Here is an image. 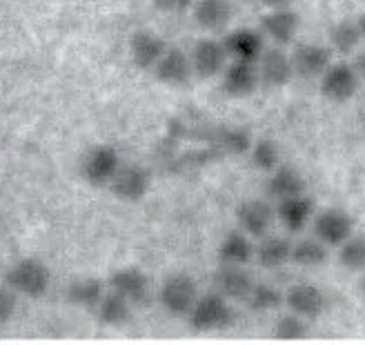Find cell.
Returning <instances> with one entry per match:
<instances>
[{
    "label": "cell",
    "mask_w": 365,
    "mask_h": 345,
    "mask_svg": "<svg viewBox=\"0 0 365 345\" xmlns=\"http://www.w3.org/2000/svg\"><path fill=\"white\" fill-rule=\"evenodd\" d=\"M5 283L21 297L43 299L49 292V285H51V269L43 259L25 257L7 269Z\"/></svg>",
    "instance_id": "obj_1"
},
{
    "label": "cell",
    "mask_w": 365,
    "mask_h": 345,
    "mask_svg": "<svg viewBox=\"0 0 365 345\" xmlns=\"http://www.w3.org/2000/svg\"><path fill=\"white\" fill-rule=\"evenodd\" d=\"M234 321V310L221 292H210L198 297L192 312L187 314V323L194 332H214L230 328Z\"/></svg>",
    "instance_id": "obj_2"
},
{
    "label": "cell",
    "mask_w": 365,
    "mask_h": 345,
    "mask_svg": "<svg viewBox=\"0 0 365 345\" xmlns=\"http://www.w3.org/2000/svg\"><path fill=\"white\" fill-rule=\"evenodd\" d=\"M123 160L112 145H94L81 158V176L91 187H109Z\"/></svg>",
    "instance_id": "obj_3"
},
{
    "label": "cell",
    "mask_w": 365,
    "mask_h": 345,
    "mask_svg": "<svg viewBox=\"0 0 365 345\" xmlns=\"http://www.w3.org/2000/svg\"><path fill=\"white\" fill-rule=\"evenodd\" d=\"M196 299H198L196 281L190 274H182V272L168 277L158 289V303L172 316H187Z\"/></svg>",
    "instance_id": "obj_4"
},
{
    "label": "cell",
    "mask_w": 365,
    "mask_h": 345,
    "mask_svg": "<svg viewBox=\"0 0 365 345\" xmlns=\"http://www.w3.org/2000/svg\"><path fill=\"white\" fill-rule=\"evenodd\" d=\"M150 190H152V174L148 168L136 165V163L120 165V170L112 178V183H109V192L123 203H138L150 194Z\"/></svg>",
    "instance_id": "obj_5"
},
{
    "label": "cell",
    "mask_w": 365,
    "mask_h": 345,
    "mask_svg": "<svg viewBox=\"0 0 365 345\" xmlns=\"http://www.w3.org/2000/svg\"><path fill=\"white\" fill-rule=\"evenodd\" d=\"M312 232L327 247H339L354 234V221L345 210L327 207L312 219Z\"/></svg>",
    "instance_id": "obj_6"
},
{
    "label": "cell",
    "mask_w": 365,
    "mask_h": 345,
    "mask_svg": "<svg viewBox=\"0 0 365 345\" xmlns=\"http://www.w3.org/2000/svg\"><path fill=\"white\" fill-rule=\"evenodd\" d=\"M361 85L354 65L350 63H332L321 76V94L332 103H348Z\"/></svg>",
    "instance_id": "obj_7"
},
{
    "label": "cell",
    "mask_w": 365,
    "mask_h": 345,
    "mask_svg": "<svg viewBox=\"0 0 365 345\" xmlns=\"http://www.w3.org/2000/svg\"><path fill=\"white\" fill-rule=\"evenodd\" d=\"M190 61H192L194 74L198 78H216L225 71L230 53H227L223 41L200 38L190 53Z\"/></svg>",
    "instance_id": "obj_8"
},
{
    "label": "cell",
    "mask_w": 365,
    "mask_h": 345,
    "mask_svg": "<svg viewBox=\"0 0 365 345\" xmlns=\"http://www.w3.org/2000/svg\"><path fill=\"white\" fill-rule=\"evenodd\" d=\"M274 219H277V210L267 201H263V198H247V201L236 207V223L252 239L261 241L263 236H267Z\"/></svg>",
    "instance_id": "obj_9"
},
{
    "label": "cell",
    "mask_w": 365,
    "mask_h": 345,
    "mask_svg": "<svg viewBox=\"0 0 365 345\" xmlns=\"http://www.w3.org/2000/svg\"><path fill=\"white\" fill-rule=\"evenodd\" d=\"M109 289L125 297L132 305H148L152 299V281L138 267H118L109 277Z\"/></svg>",
    "instance_id": "obj_10"
},
{
    "label": "cell",
    "mask_w": 365,
    "mask_h": 345,
    "mask_svg": "<svg viewBox=\"0 0 365 345\" xmlns=\"http://www.w3.org/2000/svg\"><path fill=\"white\" fill-rule=\"evenodd\" d=\"M285 305L289 307V312L299 314L305 321H314L319 319L325 307L327 299L323 294V289L312 283H294L287 292H285Z\"/></svg>",
    "instance_id": "obj_11"
},
{
    "label": "cell",
    "mask_w": 365,
    "mask_h": 345,
    "mask_svg": "<svg viewBox=\"0 0 365 345\" xmlns=\"http://www.w3.org/2000/svg\"><path fill=\"white\" fill-rule=\"evenodd\" d=\"M223 92L232 98H245L257 92V87L261 83L259 76V65L257 63H247V61H232L227 63L223 71Z\"/></svg>",
    "instance_id": "obj_12"
},
{
    "label": "cell",
    "mask_w": 365,
    "mask_h": 345,
    "mask_svg": "<svg viewBox=\"0 0 365 345\" xmlns=\"http://www.w3.org/2000/svg\"><path fill=\"white\" fill-rule=\"evenodd\" d=\"M259 76L261 83L267 87H285L294 78V65H292V56L285 53L281 47L265 49L259 58Z\"/></svg>",
    "instance_id": "obj_13"
},
{
    "label": "cell",
    "mask_w": 365,
    "mask_h": 345,
    "mask_svg": "<svg viewBox=\"0 0 365 345\" xmlns=\"http://www.w3.org/2000/svg\"><path fill=\"white\" fill-rule=\"evenodd\" d=\"M254 283L257 281L252 279L245 265H221L214 274L216 292H221L227 301H247Z\"/></svg>",
    "instance_id": "obj_14"
},
{
    "label": "cell",
    "mask_w": 365,
    "mask_h": 345,
    "mask_svg": "<svg viewBox=\"0 0 365 345\" xmlns=\"http://www.w3.org/2000/svg\"><path fill=\"white\" fill-rule=\"evenodd\" d=\"M152 71H154L156 81H160L163 85H170V87L185 85L194 74L190 56L182 49H176V47H168Z\"/></svg>",
    "instance_id": "obj_15"
},
{
    "label": "cell",
    "mask_w": 365,
    "mask_h": 345,
    "mask_svg": "<svg viewBox=\"0 0 365 345\" xmlns=\"http://www.w3.org/2000/svg\"><path fill=\"white\" fill-rule=\"evenodd\" d=\"M299 25H301V18L294 9L289 7H283V9H269V14H265L261 18V29L267 38L279 45V47H285L294 41V36L299 31Z\"/></svg>",
    "instance_id": "obj_16"
},
{
    "label": "cell",
    "mask_w": 365,
    "mask_h": 345,
    "mask_svg": "<svg viewBox=\"0 0 365 345\" xmlns=\"http://www.w3.org/2000/svg\"><path fill=\"white\" fill-rule=\"evenodd\" d=\"M292 65L301 78H321L332 65V49L323 45H299L292 53Z\"/></svg>",
    "instance_id": "obj_17"
},
{
    "label": "cell",
    "mask_w": 365,
    "mask_h": 345,
    "mask_svg": "<svg viewBox=\"0 0 365 345\" xmlns=\"http://www.w3.org/2000/svg\"><path fill=\"white\" fill-rule=\"evenodd\" d=\"M223 45H225L232 61L259 63L261 53L265 51L263 34H259L257 29H250V27H241V29H234V31L225 34Z\"/></svg>",
    "instance_id": "obj_18"
},
{
    "label": "cell",
    "mask_w": 365,
    "mask_h": 345,
    "mask_svg": "<svg viewBox=\"0 0 365 345\" xmlns=\"http://www.w3.org/2000/svg\"><path fill=\"white\" fill-rule=\"evenodd\" d=\"M192 14L200 29L210 34H223L232 23L234 9L230 0H196Z\"/></svg>",
    "instance_id": "obj_19"
},
{
    "label": "cell",
    "mask_w": 365,
    "mask_h": 345,
    "mask_svg": "<svg viewBox=\"0 0 365 345\" xmlns=\"http://www.w3.org/2000/svg\"><path fill=\"white\" fill-rule=\"evenodd\" d=\"M277 219L287 232H301L314 219V201L307 194L281 198L277 203Z\"/></svg>",
    "instance_id": "obj_20"
},
{
    "label": "cell",
    "mask_w": 365,
    "mask_h": 345,
    "mask_svg": "<svg viewBox=\"0 0 365 345\" xmlns=\"http://www.w3.org/2000/svg\"><path fill=\"white\" fill-rule=\"evenodd\" d=\"M165 49H168L165 41L150 29H140L132 34L130 38V56L138 69H154L160 56L165 53Z\"/></svg>",
    "instance_id": "obj_21"
},
{
    "label": "cell",
    "mask_w": 365,
    "mask_h": 345,
    "mask_svg": "<svg viewBox=\"0 0 365 345\" xmlns=\"http://www.w3.org/2000/svg\"><path fill=\"white\" fill-rule=\"evenodd\" d=\"M252 136L243 127L236 125H218L210 132V145L216 148L223 156H241L250 154L252 150Z\"/></svg>",
    "instance_id": "obj_22"
},
{
    "label": "cell",
    "mask_w": 365,
    "mask_h": 345,
    "mask_svg": "<svg viewBox=\"0 0 365 345\" xmlns=\"http://www.w3.org/2000/svg\"><path fill=\"white\" fill-rule=\"evenodd\" d=\"M257 257V247L252 243V236L241 227L227 232L221 247H218V263L221 265H247Z\"/></svg>",
    "instance_id": "obj_23"
},
{
    "label": "cell",
    "mask_w": 365,
    "mask_h": 345,
    "mask_svg": "<svg viewBox=\"0 0 365 345\" xmlns=\"http://www.w3.org/2000/svg\"><path fill=\"white\" fill-rule=\"evenodd\" d=\"M267 192H269L272 198H277V201H281V198H287V196L305 194V178L294 168L279 165L274 172H269Z\"/></svg>",
    "instance_id": "obj_24"
},
{
    "label": "cell",
    "mask_w": 365,
    "mask_h": 345,
    "mask_svg": "<svg viewBox=\"0 0 365 345\" xmlns=\"http://www.w3.org/2000/svg\"><path fill=\"white\" fill-rule=\"evenodd\" d=\"M96 316L103 325H109V328H120L127 321L132 319V303L125 297H120L114 289L105 292V297L101 299L98 307H96Z\"/></svg>",
    "instance_id": "obj_25"
},
{
    "label": "cell",
    "mask_w": 365,
    "mask_h": 345,
    "mask_svg": "<svg viewBox=\"0 0 365 345\" xmlns=\"http://www.w3.org/2000/svg\"><path fill=\"white\" fill-rule=\"evenodd\" d=\"M257 259L263 267L277 269L292 261V241L285 236H263L257 247Z\"/></svg>",
    "instance_id": "obj_26"
},
{
    "label": "cell",
    "mask_w": 365,
    "mask_h": 345,
    "mask_svg": "<svg viewBox=\"0 0 365 345\" xmlns=\"http://www.w3.org/2000/svg\"><path fill=\"white\" fill-rule=\"evenodd\" d=\"M105 283L101 279L87 277V279H78L74 283H69L67 287V299L74 303L76 307H83V310H94L101 303V299L105 297Z\"/></svg>",
    "instance_id": "obj_27"
},
{
    "label": "cell",
    "mask_w": 365,
    "mask_h": 345,
    "mask_svg": "<svg viewBox=\"0 0 365 345\" xmlns=\"http://www.w3.org/2000/svg\"><path fill=\"white\" fill-rule=\"evenodd\" d=\"M361 41H363L361 25L356 21H350V18H343V21H339L330 29V49L341 53V56H350L361 45Z\"/></svg>",
    "instance_id": "obj_28"
},
{
    "label": "cell",
    "mask_w": 365,
    "mask_h": 345,
    "mask_svg": "<svg viewBox=\"0 0 365 345\" xmlns=\"http://www.w3.org/2000/svg\"><path fill=\"white\" fill-rule=\"evenodd\" d=\"M327 259V245L319 241L317 236H307L297 243H292V261L301 267H319Z\"/></svg>",
    "instance_id": "obj_29"
},
{
    "label": "cell",
    "mask_w": 365,
    "mask_h": 345,
    "mask_svg": "<svg viewBox=\"0 0 365 345\" xmlns=\"http://www.w3.org/2000/svg\"><path fill=\"white\" fill-rule=\"evenodd\" d=\"M250 156H252V165L261 172H267V174L281 165V150H279L277 140H272V138L254 140Z\"/></svg>",
    "instance_id": "obj_30"
},
{
    "label": "cell",
    "mask_w": 365,
    "mask_h": 345,
    "mask_svg": "<svg viewBox=\"0 0 365 345\" xmlns=\"http://www.w3.org/2000/svg\"><path fill=\"white\" fill-rule=\"evenodd\" d=\"M339 263L350 272L365 269V234H352L339 245Z\"/></svg>",
    "instance_id": "obj_31"
},
{
    "label": "cell",
    "mask_w": 365,
    "mask_h": 345,
    "mask_svg": "<svg viewBox=\"0 0 365 345\" xmlns=\"http://www.w3.org/2000/svg\"><path fill=\"white\" fill-rule=\"evenodd\" d=\"M285 303V294H281L277 287L269 283H254L252 292L247 297V305L254 312H269Z\"/></svg>",
    "instance_id": "obj_32"
},
{
    "label": "cell",
    "mask_w": 365,
    "mask_h": 345,
    "mask_svg": "<svg viewBox=\"0 0 365 345\" xmlns=\"http://www.w3.org/2000/svg\"><path fill=\"white\" fill-rule=\"evenodd\" d=\"M309 334V328L305 319H301L299 314H287V316H281L277 321V328H274V336L281 339V341H301Z\"/></svg>",
    "instance_id": "obj_33"
},
{
    "label": "cell",
    "mask_w": 365,
    "mask_h": 345,
    "mask_svg": "<svg viewBox=\"0 0 365 345\" xmlns=\"http://www.w3.org/2000/svg\"><path fill=\"white\" fill-rule=\"evenodd\" d=\"M16 314V292L11 287H0V325H5Z\"/></svg>",
    "instance_id": "obj_34"
},
{
    "label": "cell",
    "mask_w": 365,
    "mask_h": 345,
    "mask_svg": "<svg viewBox=\"0 0 365 345\" xmlns=\"http://www.w3.org/2000/svg\"><path fill=\"white\" fill-rule=\"evenodd\" d=\"M152 3L163 14H182L194 7V0H152Z\"/></svg>",
    "instance_id": "obj_35"
},
{
    "label": "cell",
    "mask_w": 365,
    "mask_h": 345,
    "mask_svg": "<svg viewBox=\"0 0 365 345\" xmlns=\"http://www.w3.org/2000/svg\"><path fill=\"white\" fill-rule=\"evenodd\" d=\"M352 65H354V69H356L359 78H361V81H365V51H361V53H359V56L354 58V63H352Z\"/></svg>",
    "instance_id": "obj_36"
},
{
    "label": "cell",
    "mask_w": 365,
    "mask_h": 345,
    "mask_svg": "<svg viewBox=\"0 0 365 345\" xmlns=\"http://www.w3.org/2000/svg\"><path fill=\"white\" fill-rule=\"evenodd\" d=\"M261 3L267 9H283V7H289L292 5V0H261Z\"/></svg>",
    "instance_id": "obj_37"
},
{
    "label": "cell",
    "mask_w": 365,
    "mask_h": 345,
    "mask_svg": "<svg viewBox=\"0 0 365 345\" xmlns=\"http://www.w3.org/2000/svg\"><path fill=\"white\" fill-rule=\"evenodd\" d=\"M359 25H361V34H363V41H365V14L359 18Z\"/></svg>",
    "instance_id": "obj_38"
},
{
    "label": "cell",
    "mask_w": 365,
    "mask_h": 345,
    "mask_svg": "<svg viewBox=\"0 0 365 345\" xmlns=\"http://www.w3.org/2000/svg\"><path fill=\"white\" fill-rule=\"evenodd\" d=\"M361 292L365 294V269H363V279H361Z\"/></svg>",
    "instance_id": "obj_39"
}]
</instances>
